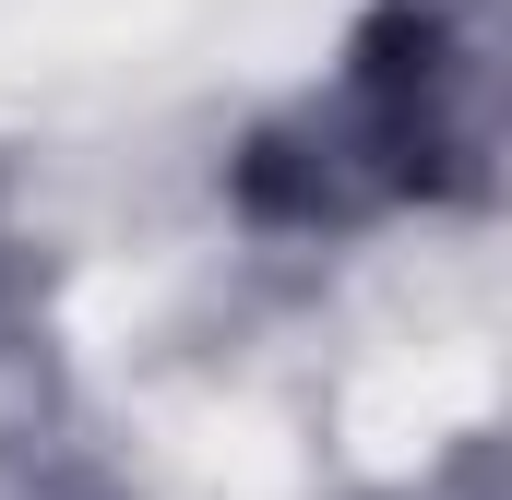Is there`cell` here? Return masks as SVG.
Returning a JSON list of instances; mask_svg holds the SVG:
<instances>
[{
	"instance_id": "cell-1",
	"label": "cell",
	"mask_w": 512,
	"mask_h": 500,
	"mask_svg": "<svg viewBox=\"0 0 512 500\" xmlns=\"http://www.w3.org/2000/svg\"><path fill=\"white\" fill-rule=\"evenodd\" d=\"M489 155V60L453 36L441 0H382L298 120H274L239 155V203L262 227H358L429 191H477Z\"/></svg>"
}]
</instances>
